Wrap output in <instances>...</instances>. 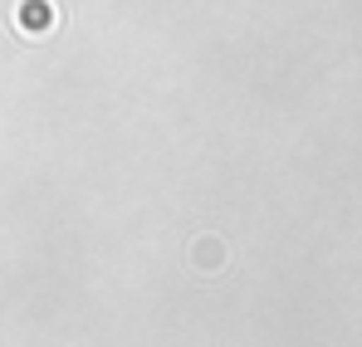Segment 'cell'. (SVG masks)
<instances>
[{"label": "cell", "mask_w": 362, "mask_h": 347, "mask_svg": "<svg viewBox=\"0 0 362 347\" xmlns=\"http://www.w3.org/2000/svg\"><path fill=\"white\" fill-rule=\"evenodd\" d=\"M54 20H59V15H54V0H25V5H20V30H25V35H49Z\"/></svg>", "instance_id": "obj_1"}, {"label": "cell", "mask_w": 362, "mask_h": 347, "mask_svg": "<svg viewBox=\"0 0 362 347\" xmlns=\"http://www.w3.org/2000/svg\"><path fill=\"white\" fill-rule=\"evenodd\" d=\"M221 259H226V254H221V240L206 235V240L191 245V264H196V269H221Z\"/></svg>", "instance_id": "obj_2"}]
</instances>
